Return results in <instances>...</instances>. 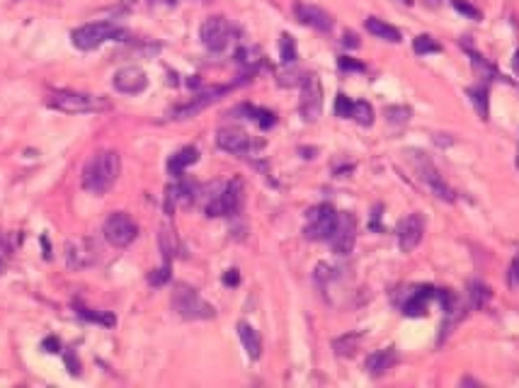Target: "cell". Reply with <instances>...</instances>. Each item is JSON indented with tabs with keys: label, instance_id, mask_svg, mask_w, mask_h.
Returning a JSON list of instances; mask_svg holds the SVG:
<instances>
[{
	"label": "cell",
	"instance_id": "cell-1",
	"mask_svg": "<svg viewBox=\"0 0 519 388\" xmlns=\"http://www.w3.org/2000/svg\"><path fill=\"white\" fill-rule=\"evenodd\" d=\"M121 172V158L116 151H102V153H95L93 158L86 162L83 167V187L90 194H105L112 190Z\"/></svg>",
	"mask_w": 519,
	"mask_h": 388
},
{
	"label": "cell",
	"instance_id": "cell-2",
	"mask_svg": "<svg viewBox=\"0 0 519 388\" xmlns=\"http://www.w3.org/2000/svg\"><path fill=\"white\" fill-rule=\"evenodd\" d=\"M46 104H49V107H54V109H58V112H66V114L102 112V109L109 107V102L105 97L86 95V92H71V90L51 92V95L46 97Z\"/></svg>",
	"mask_w": 519,
	"mask_h": 388
},
{
	"label": "cell",
	"instance_id": "cell-3",
	"mask_svg": "<svg viewBox=\"0 0 519 388\" xmlns=\"http://www.w3.org/2000/svg\"><path fill=\"white\" fill-rule=\"evenodd\" d=\"M173 308L187 321H206V318L216 316V308L211 303H206L202 296H199L197 289L192 286L177 284L173 291Z\"/></svg>",
	"mask_w": 519,
	"mask_h": 388
},
{
	"label": "cell",
	"instance_id": "cell-4",
	"mask_svg": "<svg viewBox=\"0 0 519 388\" xmlns=\"http://www.w3.org/2000/svg\"><path fill=\"white\" fill-rule=\"evenodd\" d=\"M241 199H243V182L241 180H231L226 185H216V192L206 199L204 212L206 216H229V214H236L241 209Z\"/></svg>",
	"mask_w": 519,
	"mask_h": 388
},
{
	"label": "cell",
	"instance_id": "cell-5",
	"mask_svg": "<svg viewBox=\"0 0 519 388\" xmlns=\"http://www.w3.org/2000/svg\"><path fill=\"white\" fill-rule=\"evenodd\" d=\"M121 34L124 32L112 22H88L73 32V46L81 51H93V49H97V46H102L105 41L116 39V36H121Z\"/></svg>",
	"mask_w": 519,
	"mask_h": 388
},
{
	"label": "cell",
	"instance_id": "cell-6",
	"mask_svg": "<svg viewBox=\"0 0 519 388\" xmlns=\"http://www.w3.org/2000/svg\"><path fill=\"white\" fill-rule=\"evenodd\" d=\"M102 233L109 245H114V248H126V245H131L136 240L139 226H136L134 219H131L129 214L114 212V214H109L107 221H105Z\"/></svg>",
	"mask_w": 519,
	"mask_h": 388
},
{
	"label": "cell",
	"instance_id": "cell-7",
	"mask_svg": "<svg viewBox=\"0 0 519 388\" xmlns=\"http://www.w3.org/2000/svg\"><path fill=\"white\" fill-rule=\"evenodd\" d=\"M337 223V212L330 204H318L306 214V226L304 235L309 240H328Z\"/></svg>",
	"mask_w": 519,
	"mask_h": 388
},
{
	"label": "cell",
	"instance_id": "cell-8",
	"mask_svg": "<svg viewBox=\"0 0 519 388\" xmlns=\"http://www.w3.org/2000/svg\"><path fill=\"white\" fill-rule=\"evenodd\" d=\"M199 36H202V44L206 49L214 51V54H221V51L229 49V44L233 41V27L226 18H209L204 20Z\"/></svg>",
	"mask_w": 519,
	"mask_h": 388
},
{
	"label": "cell",
	"instance_id": "cell-9",
	"mask_svg": "<svg viewBox=\"0 0 519 388\" xmlns=\"http://www.w3.org/2000/svg\"><path fill=\"white\" fill-rule=\"evenodd\" d=\"M354 240H357V219L349 212L337 214V223H335V228H332L328 243L332 245V250H335L337 255H349L354 248Z\"/></svg>",
	"mask_w": 519,
	"mask_h": 388
},
{
	"label": "cell",
	"instance_id": "cell-10",
	"mask_svg": "<svg viewBox=\"0 0 519 388\" xmlns=\"http://www.w3.org/2000/svg\"><path fill=\"white\" fill-rule=\"evenodd\" d=\"M299 109H301V117H304L306 122H316V119L321 117V112H323V88H321V81H318L316 76H306L304 83H301Z\"/></svg>",
	"mask_w": 519,
	"mask_h": 388
},
{
	"label": "cell",
	"instance_id": "cell-11",
	"mask_svg": "<svg viewBox=\"0 0 519 388\" xmlns=\"http://www.w3.org/2000/svg\"><path fill=\"white\" fill-rule=\"evenodd\" d=\"M233 85H216V88H206L204 92H199L194 99H189L187 104H182V107H177L173 112V119H189L194 117V114H199L202 109H206L209 104L219 102L221 97L226 95V92H231Z\"/></svg>",
	"mask_w": 519,
	"mask_h": 388
},
{
	"label": "cell",
	"instance_id": "cell-12",
	"mask_svg": "<svg viewBox=\"0 0 519 388\" xmlns=\"http://www.w3.org/2000/svg\"><path fill=\"white\" fill-rule=\"evenodd\" d=\"M422 230H425V221L420 214H407L405 219L398 221V245L403 253H412L420 245Z\"/></svg>",
	"mask_w": 519,
	"mask_h": 388
},
{
	"label": "cell",
	"instance_id": "cell-13",
	"mask_svg": "<svg viewBox=\"0 0 519 388\" xmlns=\"http://www.w3.org/2000/svg\"><path fill=\"white\" fill-rule=\"evenodd\" d=\"M112 83L116 92H124V95H139L148 88V78L139 66H126L121 71H116Z\"/></svg>",
	"mask_w": 519,
	"mask_h": 388
},
{
	"label": "cell",
	"instance_id": "cell-14",
	"mask_svg": "<svg viewBox=\"0 0 519 388\" xmlns=\"http://www.w3.org/2000/svg\"><path fill=\"white\" fill-rule=\"evenodd\" d=\"M216 144H219V148H224L226 153H233V155H243L252 148L250 136L243 129H236V127L221 129L219 134H216Z\"/></svg>",
	"mask_w": 519,
	"mask_h": 388
},
{
	"label": "cell",
	"instance_id": "cell-15",
	"mask_svg": "<svg viewBox=\"0 0 519 388\" xmlns=\"http://www.w3.org/2000/svg\"><path fill=\"white\" fill-rule=\"evenodd\" d=\"M296 18H299V22L309 25V27L318 29V32H330L332 29V15H328L323 8H318V5H309V3H299L296 5Z\"/></svg>",
	"mask_w": 519,
	"mask_h": 388
},
{
	"label": "cell",
	"instance_id": "cell-16",
	"mask_svg": "<svg viewBox=\"0 0 519 388\" xmlns=\"http://www.w3.org/2000/svg\"><path fill=\"white\" fill-rule=\"evenodd\" d=\"M434 293L437 289L434 286H415V289H410V293L403 298V313L407 318H417V316H425L427 313V303H430V298H434Z\"/></svg>",
	"mask_w": 519,
	"mask_h": 388
},
{
	"label": "cell",
	"instance_id": "cell-17",
	"mask_svg": "<svg viewBox=\"0 0 519 388\" xmlns=\"http://www.w3.org/2000/svg\"><path fill=\"white\" fill-rule=\"evenodd\" d=\"M417 170H420L422 182H427L437 197H442L444 202H454V190L442 180V177H439L437 167H434L432 162L425 158V153H420V167H417Z\"/></svg>",
	"mask_w": 519,
	"mask_h": 388
},
{
	"label": "cell",
	"instance_id": "cell-18",
	"mask_svg": "<svg viewBox=\"0 0 519 388\" xmlns=\"http://www.w3.org/2000/svg\"><path fill=\"white\" fill-rule=\"evenodd\" d=\"M83 248H86V240H73V243L66 245V258L71 267H88L97 260L93 248L90 250H83Z\"/></svg>",
	"mask_w": 519,
	"mask_h": 388
},
{
	"label": "cell",
	"instance_id": "cell-19",
	"mask_svg": "<svg viewBox=\"0 0 519 388\" xmlns=\"http://www.w3.org/2000/svg\"><path fill=\"white\" fill-rule=\"evenodd\" d=\"M238 338H241L248 356H250V359H260V354H262V340H260L257 330L248 323H238Z\"/></svg>",
	"mask_w": 519,
	"mask_h": 388
},
{
	"label": "cell",
	"instance_id": "cell-20",
	"mask_svg": "<svg viewBox=\"0 0 519 388\" xmlns=\"http://www.w3.org/2000/svg\"><path fill=\"white\" fill-rule=\"evenodd\" d=\"M197 160H199V151L194 148V146H187V148L177 151V153H175L173 158L168 160V170H170V175L180 177L189 165H194Z\"/></svg>",
	"mask_w": 519,
	"mask_h": 388
},
{
	"label": "cell",
	"instance_id": "cell-21",
	"mask_svg": "<svg viewBox=\"0 0 519 388\" xmlns=\"http://www.w3.org/2000/svg\"><path fill=\"white\" fill-rule=\"evenodd\" d=\"M396 352L393 349H381V352H374L372 356L367 359V369H369V374H374V376H381V374H386V371L391 369V366L396 364Z\"/></svg>",
	"mask_w": 519,
	"mask_h": 388
},
{
	"label": "cell",
	"instance_id": "cell-22",
	"mask_svg": "<svg viewBox=\"0 0 519 388\" xmlns=\"http://www.w3.org/2000/svg\"><path fill=\"white\" fill-rule=\"evenodd\" d=\"M367 29L374 36H379V39L391 41V44H398V41L403 39V36H400V29H396L393 25L384 22V20H379V18H369L367 20Z\"/></svg>",
	"mask_w": 519,
	"mask_h": 388
},
{
	"label": "cell",
	"instance_id": "cell-23",
	"mask_svg": "<svg viewBox=\"0 0 519 388\" xmlns=\"http://www.w3.org/2000/svg\"><path fill=\"white\" fill-rule=\"evenodd\" d=\"M241 112H245L250 119H255L260 124V129H269L277 124V117H274V112H269V109H260V107H250V104H243V107H238Z\"/></svg>",
	"mask_w": 519,
	"mask_h": 388
},
{
	"label": "cell",
	"instance_id": "cell-24",
	"mask_svg": "<svg viewBox=\"0 0 519 388\" xmlns=\"http://www.w3.org/2000/svg\"><path fill=\"white\" fill-rule=\"evenodd\" d=\"M412 51L420 56H427V54H439L442 51V44H439L437 39H432L430 34H420L415 41H412Z\"/></svg>",
	"mask_w": 519,
	"mask_h": 388
},
{
	"label": "cell",
	"instance_id": "cell-25",
	"mask_svg": "<svg viewBox=\"0 0 519 388\" xmlns=\"http://www.w3.org/2000/svg\"><path fill=\"white\" fill-rule=\"evenodd\" d=\"M471 95V102H473L476 112H478V117L483 119V122H488V90L485 88H473V90H469Z\"/></svg>",
	"mask_w": 519,
	"mask_h": 388
},
{
	"label": "cell",
	"instance_id": "cell-26",
	"mask_svg": "<svg viewBox=\"0 0 519 388\" xmlns=\"http://www.w3.org/2000/svg\"><path fill=\"white\" fill-rule=\"evenodd\" d=\"M161 250H163V258H166V262H170L175 255H177V238H175L173 230L166 228V226L161 228Z\"/></svg>",
	"mask_w": 519,
	"mask_h": 388
},
{
	"label": "cell",
	"instance_id": "cell-27",
	"mask_svg": "<svg viewBox=\"0 0 519 388\" xmlns=\"http://www.w3.org/2000/svg\"><path fill=\"white\" fill-rule=\"evenodd\" d=\"M352 119L357 124H362V127H372L374 124V107L369 102H354Z\"/></svg>",
	"mask_w": 519,
	"mask_h": 388
},
{
	"label": "cell",
	"instance_id": "cell-28",
	"mask_svg": "<svg viewBox=\"0 0 519 388\" xmlns=\"http://www.w3.org/2000/svg\"><path fill=\"white\" fill-rule=\"evenodd\" d=\"M279 59H282V64H287V66L296 61V41H294V36L282 34V39H279Z\"/></svg>",
	"mask_w": 519,
	"mask_h": 388
},
{
	"label": "cell",
	"instance_id": "cell-29",
	"mask_svg": "<svg viewBox=\"0 0 519 388\" xmlns=\"http://www.w3.org/2000/svg\"><path fill=\"white\" fill-rule=\"evenodd\" d=\"M76 311H78V316H83L86 321H93V323H102V325L116 323V318L112 316V313H95V311H90V308L81 306V303H76Z\"/></svg>",
	"mask_w": 519,
	"mask_h": 388
},
{
	"label": "cell",
	"instance_id": "cell-30",
	"mask_svg": "<svg viewBox=\"0 0 519 388\" xmlns=\"http://www.w3.org/2000/svg\"><path fill=\"white\" fill-rule=\"evenodd\" d=\"M362 340V335H345V338L335 340V352L340 356H349L357 352V345Z\"/></svg>",
	"mask_w": 519,
	"mask_h": 388
},
{
	"label": "cell",
	"instance_id": "cell-31",
	"mask_svg": "<svg viewBox=\"0 0 519 388\" xmlns=\"http://www.w3.org/2000/svg\"><path fill=\"white\" fill-rule=\"evenodd\" d=\"M488 298H490V289H488V286L480 284V282H473V284H471V301H473L476 308H483Z\"/></svg>",
	"mask_w": 519,
	"mask_h": 388
},
{
	"label": "cell",
	"instance_id": "cell-32",
	"mask_svg": "<svg viewBox=\"0 0 519 388\" xmlns=\"http://www.w3.org/2000/svg\"><path fill=\"white\" fill-rule=\"evenodd\" d=\"M352 107H354L352 99L340 92V95H337V99H335V114H337V117L349 119V117H352Z\"/></svg>",
	"mask_w": 519,
	"mask_h": 388
},
{
	"label": "cell",
	"instance_id": "cell-33",
	"mask_svg": "<svg viewBox=\"0 0 519 388\" xmlns=\"http://www.w3.org/2000/svg\"><path fill=\"white\" fill-rule=\"evenodd\" d=\"M168 279H170V262H166L161 270H153L151 277H148V282H151L153 286H163Z\"/></svg>",
	"mask_w": 519,
	"mask_h": 388
},
{
	"label": "cell",
	"instance_id": "cell-34",
	"mask_svg": "<svg viewBox=\"0 0 519 388\" xmlns=\"http://www.w3.org/2000/svg\"><path fill=\"white\" fill-rule=\"evenodd\" d=\"M386 114H389V122H393V124H405L407 119H410V109L407 107H389Z\"/></svg>",
	"mask_w": 519,
	"mask_h": 388
},
{
	"label": "cell",
	"instance_id": "cell-35",
	"mask_svg": "<svg viewBox=\"0 0 519 388\" xmlns=\"http://www.w3.org/2000/svg\"><path fill=\"white\" fill-rule=\"evenodd\" d=\"M454 10L457 13H461V15H466V18H471V20H480V13H478V8H473V5H469L466 0H454Z\"/></svg>",
	"mask_w": 519,
	"mask_h": 388
},
{
	"label": "cell",
	"instance_id": "cell-36",
	"mask_svg": "<svg viewBox=\"0 0 519 388\" xmlns=\"http://www.w3.org/2000/svg\"><path fill=\"white\" fill-rule=\"evenodd\" d=\"M337 66H340L342 71H364V64H362V61H354V59H349V56H340Z\"/></svg>",
	"mask_w": 519,
	"mask_h": 388
},
{
	"label": "cell",
	"instance_id": "cell-37",
	"mask_svg": "<svg viewBox=\"0 0 519 388\" xmlns=\"http://www.w3.org/2000/svg\"><path fill=\"white\" fill-rule=\"evenodd\" d=\"M507 282H510L512 289H517V286H519V253L515 255V260H512V265H510V275H507Z\"/></svg>",
	"mask_w": 519,
	"mask_h": 388
},
{
	"label": "cell",
	"instance_id": "cell-38",
	"mask_svg": "<svg viewBox=\"0 0 519 388\" xmlns=\"http://www.w3.org/2000/svg\"><path fill=\"white\" fill-rule=\"evenodd\" d=\"M238 282H241V275H238V270H229L224 275V284L226 286H236Z\"/></svg>",
	"mask_w": 519,
	"mask_h": 388
},
{
	"label": "cell",
	"instance_id": "cell-39",
	"mask_svg": "<svg viewBox=\"0 0 519 388\" xmlns=\"http://www.w3.org/2000/svg\"><path fill=\"white\" fill-rule=\"evenodd\" d=\"M66 364H68V369H71V374H78V371H81V364H78L76 356H73L71 352L66 354Z\"/></svg>",
	"mask_w": 519,
	"mask_h": 388
},
{
	"label": "cell",
	"instance_id": "cell-40",
	"mask_svg": "<svg viewBox=\"0 0 519 388\" xmlns=\"http://www.w3.org/2000/svg\"><path fill=\"white\" fill-rule=\"evenodd\" d=\"M58 347H61V345H58L56 338H46L44 340V349H46V352H58Z\"/></svg>",
	"mask_w": 519,
	"mask_h": 388
},
{
	"label": "cell",
	"instance_id": "cell-41",
	"mask_svg": "<svg viewBox=\"0 0 519 388\" xmlns=\"http://www.w3.org/2000/svg\"><path fill=\"white\" fill-rule=\"evenodd\" d=\"M345 44H347V46H352V49H354V46H359V41H357V36H354L352 32H347V34H345Z\"/></svg>",
	"mask_w": 519,
	"mask_h": 388
},
{
	"label": "cell",
	"instance_id": "cell-42",
	"mask_svg": "<svg viewBox=\"0 0 519 388\" xmlns=\"http://www.w3.org/2000/svg\"><path fill=\"white\" fill-rule=\"evenodd\" d=\"M515 71L519 73V51H517V54H515Z\"/></svg>",
	"mask_w": 519,
	"mask_h": 388
},
{
	"label": "cell",
	"instance_id": "cell-43",
	"mask_svg": "<svg viewBox=\"0 0 519 388\" xmlns=\"http://www.w3.org/2000/svg\"><path fill=\"white\" fill-rule=\"evenodd\" d=\"M398 3H403V5H412V0H398Z\"/></svg>",
	"mask_w": 519,
	"mask_h": 388
},
{
	"label": "cell",
	"instance_id": "cell-44",
	"mask_svg": "<svg viewBox=\"0 0 519 388\" xmlns=\"http://www.w3.org/2000/svg\"><path fill=\"white\" fill-rule=\"evenodd\" d=\"M3 270H5V262H3V260H0V275H3Z\"/></svg>",
	"mask_w": 519,
	"mask_h": 388
},
{
	"label": "cell",
	"instance_id": "cell-45",
	"mask_svg": "<svg viewBox=\"0 0 519 388\" xmlns=\"http://www.w3.org/2000/svg\"><path fill=\"white\" fill-rule=\"evenodd\" d=\"M427 3H430V5H437V3H439V0H427Z\"/></svg>",
	"mask_w": 519,
	"mask_h": 388
}]
</instances>
